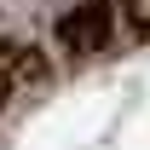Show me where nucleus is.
Returning <instances> with one entry per match:
<instances>
[{
	"label": "nucleus",
	"mask_w": 150,
	"mask_h": 150,
	"mask_svg": "<svg viewBox=\"0 0 150 150\" xmlns=\"http://www.w3.org/2000/svg\"><path fill=\"white\" fill-rule=\"evenodd\" d=\"M110 35H115V6L110 0H81V6H69V12L58 18L64 52H104Z\"/></svg>",
	"instance_id": "obj_1"
},
{
	"label": "nucleus",
	"mask_w": 150,
	"mask_h": 150,
	"mask_svg": "<svg viewBox=\"0 0 150 150\" xmlns=\"http://www.w3.org/2000/svg\"><path fill=\"white\" fill-rule=\"evenodd\" d=\"M110 6H121V18L133 29H150V0H110Z\"/></svg>",
	"instance_id": "obj_2"
}]
</instances>
